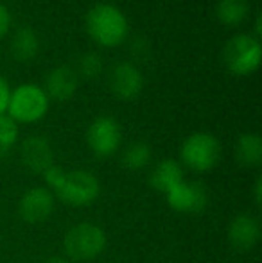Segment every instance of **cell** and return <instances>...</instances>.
Returning <instances> with one entry per match:
<instances>
[{
  "label": "cell",
  "mask_w": 262,
  "mask_h": 263,
  "mask_svg": "<svg viewBox=\"0 0 262 263\" xmlns=\"http://www.w3.org/2000/svg\"><path fill=\"white\" fill-rule=\"evenodd\" d=\"M123 142L120 124L110 115L94 118L86 129V143L90 151L99 158H110L119 151Z\"/></svg>",
  "instance_id": "obj_7"
},
{
  "label": "cell",
  "mask_w": 262,
  "mask_h": 263,
  "mask_svg": "<svg viewBox=\"0 0 262 263\" xmlns=\"http://www.w3.org/2000/svg\"><path fill=\"white\" fill-rule=\"evenodd\" d=\"M235 158L242 166H259L262 161V138L257 133H242L235 143Z\"/></svg>",
  "instance_id": "obj_16"
},
{
  "label": "cell",
  "mask_w": 262,
  "mask_h": 263,
  "mask_svg": "<svg viewBox=\"0 0 262 263\" xmlns=\"http://www.w3.org/2000/svg\"><path fill=\"white\" fill-rule=\"evenodd\" d=\"M86 32L102 47H117L128 38L130 24L123 11L113 4H95L84 18Z\"/></svg>",
  "instance_id": "obj_1"
},
{
  "label": "cell",
  "mask_w": 262,
  "mask_h": 263,
  "mask_svg": "<svg viewBox=\"0 0 262 263\" xmlns=\"http://www.w3.org/2000/svg\"><path fill=\"white\" fill-rule=\"evenodd\" d=\"M151 147L146 142H135L124 149L123 156H120V163L124 168L128 170H140L151 163Z\"/></svg>",
  "instance_id": "obj_18"
},
{
  "label": "cell",
  "mask_w": 262,
  "mask_h": 263,
  "mask_svg": "<svg viewBox=\"0 0 262 263\" xmlns=\"http://www.w3.org/2000/svg\"><path fill=\"white\" fill-rule=\"evenodd\" d=\"M49 111V97L42 86L25 83L16 86L9 95L6 113L16 124H32L42 120Z\"/></svg>",
  "instance_id": "obj_3"
},
{
  "label": "cell",
  "mask_w": 262,
  "mask_h": 263,
  "mask_svg": "<svg viewBox=\"0 0 262 263\" xmlns=\"http://www.w3.org/2000/svg\"><path fill=\"white\" fill-rule=\"evenodd\" d=\"M223 58L230 72L237 76H248L260 65L262 47L259 38L252 34H237L224 45Z\"/></svg>",
  "instance_id": "obj_6"
},
{
  "label": "cell",
  "mask_w": 262,
  "mask_h": 263,
  "mask_svg": "<svg viewBox=\"0 0 262 263\" xmlns=\"http://www.w3.org/2000/svg\"><path fill=\"white\" fill-rule=\"evenodd\" d=\"M102 68H104V61H102V58L99 55L97 52H84L83 55L79 58V61H77V76H83V77H90V79H94V77L101 76Z\"/></svg>",
  "instance_id": "obj_19"
},
{
  "label": "cell",
  "mask_w": 262,
  "mask_h": 263,
  "mask_svg": "<svg viewBox=\"0 0 262 263\" xmlns=\"http://www.w3.org/2000/svg\"><path fill=\"white\" fill-rule=\"evenodd\" d=\"M216 14L224 25L242 24L250 14V2L248 0H219L216 6Z\"/></svg>",
  "instance_id": "obj_17"
},
{
  "label": "cell",
  "mask_w": 262,
  "mask_h": 263,
  "mask_svg": "<svg viewBox=\"0 0 262 263\" xmlns=\"http://www.w3.org/2000/svg\"><path fill=\"white\" fill-rule=\"evenodd\" d=\"M11 27V14H9V9L0 2V38L9 31Z\"/></svg>",
  "instance_id": "obj_23"
},
{
  "label": "cell",
  "mask_w": 262,
  "mask_h": 263,
  "mask_svg": "<svg viewBox=\"0 0 262 263\" xmlns=\"http://www.w3.org/2000/svg\"><path fill=\"white\" fill-rule=\"evenodd\" d=\"M9 50L16 61H31V59H34L40 50V38L34 29L27 27V25L18 27L14 31V34L11 36Z\"/></svg>",
  "instance_id": "obj_15"
},
{
  "label": "cell",
  "mask_w": 262,
  "mask_h": 263,
  "mask_svg": "<svg viewBox=\"0 0 262 263\" xmlns=\"http://www.w3.org/2000/svg\"><path fill=\"white\" fill-rule=\"evenodd\" d=\"M99 194H101L99 179L88 170L66 172L63 183L56 190L60 201L72 208H86V206L94 204Z\"/></svg>",
  "instance_id": "obj_5"
},
{
  "label": "cell",
  "mask_w": 262,
  "mask_h": 263,
  "mask_svg": "<svg viewBox=\"0 0 262 263\" xmlns=\"http://www.w3.org/2000/svg\"><path fill=\"white\" fill-rule=\"evenodd\" d=\"M228 243L239 253H248L260 240V222L257 217L241 213L228 226Z\"/></svg>",
  "instance_id": "obj_11"
},
{
  "label": "cell",
  "mask_w": 262,
  "mask_h": 263,
  "mask_svg": "<svg viewBox=\"0 0 262 263\" xmlns=\"http://www.w3.org/2000/svg\"><path fill=\"white\" fill-rule=\"evenodd\" d=\"M167 204L171 210L185 215H198L208 204V192L206 186L198 181H185L178 183L174 188L165 194Z\"/></svg>",
  "instance_id": "obj_8"
},
{
  "label": "cell",
  "mask_w": 262,
  "mask_h": 263,
  "mask_svg": "<svg viewBox=\"0 0 262 263\" xmlns=\"http://www.w3.org/2000/svg\"><path fill=\"white\" fill-rule=\"evenodd\" d=\"M9 95L11 88L7 84V81L0 76V115H4L7 111V104H9Z\"/></svg>",
  "instance_id": "obj_22"
},
{
  "label": "cell",
  "mask_w": 262,
  "mask_h": 263,
  "mask_svg": "<svg viewBox=\"0 0 262 263\" xmlns=\"http://www.w3.org/2000/svg\"><path fill=\"white\" fill-rule=\"evenodd\" d=\"M180 158L187 168L194 172H208L221 159V143L214 135L205 131L193 133L183 140Z\"/></svg>",
  "instance_id": "obj_4"
},
{
  "label": "cell",
  "mask_w": 262,
  "mask_h": 263,
  "mask_svg": "<svg viewBox=\"0 0 262 263\" xmlns=\"http://www.w3.org/2000/svg\"><path fill=\"white\" fill-rule=\"evenodd\" d=\"M18 140V124L7 113L0 115V151H9Z\"/></svg>",
  "instance_id": "obj_20"
},
{
  "label": "cell",
  "mask_w": 262,
  "mask_h": 263,
  "mask_svg": "<svg viewBox=\"0 0 262 263\" xmlns=\"http://www.w3.org/2000/svg\"><path fill=\"white\" fill-rule=\"evenodd\" d=\"M43 263H70V260L66 256H60V254H54V256L47 258Z\"/></svg>",
  "instance_id": "obj_25"
},
{
  "label": "cell",
  "mask_w": 262,
  "mask_h": 263,
  "mask_svg": "<svg viewBox=\"0 0 262 263\" xmlns=\"http://www.w3.org/2000/svg\"><path fill=\"white\" fill-rule=\"evenodd\" d=\"M108 86L120 101H133L142 93L144 76L135 63L119 61L108 72Z\"/></svg>",
  "instance_id": "obj_9"
},
{
  "label": "cell",
  "mask_w": 262,
  "mask_h": 263,
  "mask_svg": "<svg viewBox=\"0 0 262 263\" xmlns=\"http://www.w3.org/2000/svg\"><path fill=\"white\" fill-rule=\"evenodd\" d=\"M22 163L27 170L34 174H43L49 166L54 165L53 145L43 136H29L20 147Z\"/></svg>",
  "instance_id": "obj_12"
},
{
  "label": "cell",
  "mask_w": 262,
  "mask_h": 263,
  "mask_svg": "<svg viewBox=\"0 0 262 263\" xmlns=\"http://www.w3.org/2000/svg\"><path fill=\"white\" fill-rule=\"evenodd\" d=\"M65 254L72 261H92L106 249V235L99 226L81 222L66 231L63 238Z\"/></svg>",
  "instance_id": "obj_2"
},
{
  "label": "cell",
  "mask_w": 262,
  "mask_h": 263,
  "mask_svg": "<svg viewBox=\"0 0 262 263\" xmlns=\"http://www.w3.org/2000/svg\"><path fill=\"white\" fill-rule=\"evenodd\" d=\"M253 199H255L257 206L262 204V179H260V177H257L255 184H253Z\"/></svg>",
  "instance_id": "obj_24"
},
{
  "label": "cell",
  "mask_w": 262,
  "mask_h": 263,
  "mask_svg": "<svg viewBox=\"0 0 262 263\" xmlns=\"http://www.w3.org/2000/svg\"><path fill=\"white\" fill-rule=\"evenodd\" d=\"M185 179L183 177V168L176 159H162L151 168L149 174V184L158 194H167L171 188H174L178 183Z\"/></svg>",
  "instance_id": "obj_14"
},
{
  "label": "cell",
  "mask_w": 262,
  "mask_h": 263,
  "mask_svg": "<svg viewBox=\"0 0 262 263\" xmlns=\"http://www.w3.org/2000/svg\"><path fill=\"white\" fill-rule=\"evenodd\" d=\"M56 208V197L45 186L29 188L18 202V213L27 224H42L49 220Z\"/></svg>",
  "instance_id": "obj_10"
},
{
  "label": "cell",
  "mask_w": 262,
  "mask_h": 263,
  "mask_svg": "<svg viewBox=\"0 0 262 263\" xmlns=\"http://www.w3.org/2000/svg\"><path fill=\"white\" fill-rule=\"evenodd\" d=\"M77 84H79V76H77L76 70L68 65H60L54 66L45 76L43 91L47 93L49 101L50 99H54V101H68L77 91Z\"/></svg>",
  "instance_id": "obj_13"
},
{
  "label": "cell",
  "mask_w": 262,
  "mask_h": 263,
  "mask_svg": "<svg viewBox=\"0 0 262 263\" xmlns=\"http://www.w3.org/2000/svg\"><path fill=\"white\" fill-rule=\"evenodd\" d=\"M65 174H66V170H63L58 165L49 166V168L42 174L43 181L47 183V188H49L53 194H56V190L61 186V183H63V179H65Z\"/></svg>",
  "instance_id": "obj_21"
}]
</instances>
